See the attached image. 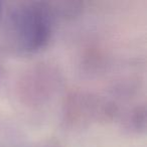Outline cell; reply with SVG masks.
<instances>
[{
  "instance_id": "1",
  "label": "cell",
  "mask_w": 147,
  "mask_h": 147,
  "mask_svg": "<svg viewBox=\"0 0 147 147\" xmlns=\"http://www.w3.org/2000/svg\"><path fill=\"white\" fill-rule=\"evenodd\" d=\"M13 24L18 45L26 53L43 49L51 36L53 20L47 7L31 3L18 8L13 14Z\"/></svg>"
},
{
  "instance_id": "2",
  "label": "cell",
  "mask_w": 147,
  "mask_h": 147,
  "mask_svg": "<svg viewBox=\"0 0 147 147\" xmlns=\"http://www.w3.org/2000/svg\"><path fill=\"white\" fill-rule=\"evenodd\" d=\"M1 13H2V6H1V3H0V16H1Z\"/></svg>"
}]
</instances>
